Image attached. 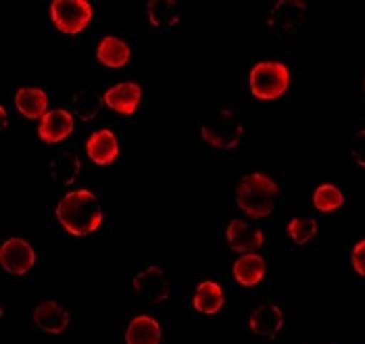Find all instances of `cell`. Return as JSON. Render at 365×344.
I'll use <instances>...</instances> for the list:
<instances>
[{
  "instance_id": "10",
  "label": "cell",
  "mask_w": 365,
  "mask_h": 344,
  "mask_svg": "<svg viewBox=\"0 0 365 344\" xmlns=\"http://www.w3.org/2000/svg\"><path fill=\"white\" fill-rule=\"evenodd\" d=\"M119 152H121V146H119V140L111 130H96L90 134V138L86 142L88 159L101 167L113 165L119 159Z\"/></svg>"
},
{
  "instance_id": "9",
  "label": "cell",
  "mask_w": 365,
  "mask_h": 344,
  "mask_svg": "<svg viewBox=\"0 0 365 344\" xmlns=\"http://www.w3.org/2000/svg\"><path fill=\"white\" fill-rule=\"evenodd\" d=\"M225 242L232 253L249 255V253L259 251L261 246H265V234H263V229L251 228L245 219H232L227 224Z\"/></svg>"
},
{
  "instance_id": "19",
  "label": "cell",
  "mask_w": 365,
  "mask_h": 344,
  "mask_svg": "<svg viewBox=\"0 0 365 344\" xmlns=\"http://www.w3.org/2000/svg\"><path fill=\"white\" fill-rule=\"evenodd\" d=\"M225 305V296L222 286L213 280L200 282L192 296V307L200 316H217Z\"/></svg>"
},
{
  "instance_id": "14",
  "label": "cell",
  "mask_w": 365,
  "mask_h": 344,
  "mask_svg": "<svg viewBox=\"0 0 365 344\" xmlns=\"http://www.w3.org/2000/svg\"><path fill=\"white\" fill-rule=\"evenodd\" d=\"M105 105L111 109L113 113L119 115H134L138 111L142 103V88L136 82H121L109 88L103 96Z\"/></svg>"
},
{
  "instance_id": "16",
  "label": "cell",
  "mask_w": 365,
  "mask_h": 344,
  "mask_svg": "<svg viewBox=\"0 0 365 344\" xmlns=\"http://www.w3.org/2000/svg\"><path fill=\"white\" fill-rule=\"evenodd\" d=\"M13 105L26 119H42L48 113V94L42 88H19L13 96Z\"/></svg>"
},
{
  "instance_id": "20",
  "label": "cell",
  "mask_w": 365,
  "mask_h": 344,
  "mask_svg": "<svg viewBox=\"0 0 365 344\" xmlns=\"http://www.w3.org/2000/svg\"><path fill=\"white\" fill-rule=\"evenodd\" d=\"M163 330L150 316L134 317L125 330V344H161Z\"/></svg>"
},
{
  "instance_id": "25",
  "label": "cell",
  "mask_w": 365,
  "mask_h": 344,
  "mask_svg": "<svg viewBox=\"0 0 365 344\" xmlns=\"http://www.w3.org/2000/svg\"><path fill=\"white\" fill-rule=\"evenodd\" d=\"M351 157L361 170H365V127L351 136Z\"/></svg>"
},
{
  "instance_id": "8",
  "label": "cell",
  "mask_w": 365,
  "mask_h": 344,
  "mask_svg": "<svg viewBox=\"0 0 365 344\" xmlns=\"http://www.w3.org/2000/svg\"><path fill=\"white\" fill-rule=\"evenodd\" d=\"M307 17V4L299 0H280L269 9L267 28L274 33H288L299 28Z\"/></svg>"
},
{
  "instance_id": "28",
  "label": "cell",
  "mask_w": 365,
  "mask_h": 344,
  "mask_svg": "<svg viewBox=\"0 0 365 344\" xmlns=\"http://www.w3.org/2000/svg\"><path fill=\"white\" fill-rule=\"evenodd\" d=\"M364 90H365V80H364Z\"/></svg>"
},
{
  "instance_id": "18",
  "label": "cell",
  "mask_w": 365,
  "mask_h": 344,
  "mask_svg": "<svg viewBox=\"0 0 365 344\" xmlns=\"http://www.w3.org/2000/svg\"><path fill=\"white\" fill-rule=\"evenodd\" d=\"M132 58V48L125 40L115 38V36H105L98 46H96V61L109 69H121L130 63Z\"/></svg>"
},
{
  "instance_id": "1",
  "label": "cell",
  "mask_w": 365,
  "mask_h": 344,
  "mask_svg": "<svg viewBox=\"0 0 365 344\" xmlns=\"http://www.w3.org/2000/svg\"><path fill=\"white\" fill-rule=\"evenodd\" d=\"M55 215L61 228L76 238H84L98 231L105 219L103 204L98 197L88 188H80L65 194L56 204Z\"/></svg>"
},
{
  "instance_id": "22",
  "label": "cell",
  "mask_w": 365,
  "mask_h": 344,
  "mask_svg": "<svg viewBox=\"0 0 365 344\" xmlns=\"http://www.w3.org/2000/svg\"><path fill=\"white\" fill-rule=\"evenodd\" d=\"M311 202L315 207V211L328 215V213H334L338 211L342 204H344V194L340 192V188L332 186V184H322L313 190V197Z\"/></svg>"
},
{
  "instance_id": "17",
  "label": "cell",
  "mask_w": 365,
  "mask_h": 344,
  "mask_svg": "<svg viewBox=\"0 0 365 344\" xmlns=\"http://www.w3.org/2000/svg\"><path fill=\"white\" fill-rule=\"evenodd\" d=\"M148 19L157 29L173 31L184 21V11L175 0H150L146 4Z\"/></svg>"
},
{
  "instance_id": "6",
  "label": "cell",
  "mask_w": 365,
  "mask_h": 344,
  "mask_svg": "<svg viewBox=\"0 0 365 344\" xmlns=\"http://www.w3.org/2000/svg\"><path fill=\"white\" fill-rule=\"evenodd\" d=\"M0 265L11 276H26L36 265V251L24 238H6L0 249Z\"/></svg>"
},
{
  "instance_id": "5",
  "label": "cell",
  "mask_w": 365,
  "mask_h": 344,
  "mask_svg": "<svg viewBox=\"0 0 365 344\" xmlns=\"http://www.w3.org/2000/svg\"><path fill=\"white\" fill-rule=\"evenodd\" d=\"M94 17V9L88 0H55L51 4V19L61 33L78 36Z\"/></svg>"
},
{
  "instance_id": "12",
  "label": "cell",
  "mask_w": 365,
  "mask_h": 344,
  "mask_svg": "<svg viewBox=\"0 0 365 344\" xmlns=\"http://www.w3.org/2000/svg\"><path fill=\"white\" fill-rule=\"evenodd\" d=\"M73 127H76L73 115L65 111V109H55V111H48L40 119L38 138L46 144H58L67 140L73 134Z\"/></svg>"
},
{
  "instance_id": "11",
  "label": "cell",
  "mask_w": 365,
  "mask_h": 344,
  "mask_svg": "<svg viewBox=\"0 0 365 344\" xmlns=\"http://www.w3.org/2000/svg\"><path fill=\"white\" fill-rule=\"evenodd\" d=\"M284 328V313L280 305L276 303H265L259 305L249 317V330L259 338H278V334Z\"/></svg>"
},
{
  "instance_id": "27",
  "label": "cell",
  "mask_w": 365,
  "mask_h": 344,
  "mask_svg": "<svg viewBox=\"0 0 365 344\" xmlns=\"http://www.w3.org/2000/svg\"><path fill=\"white\" fill-rule=\"evenodd\" d=\"M0 119H2V125H0V130L4 132V130H6V125H9V117H6V109H4V107H0Z\"/></svg>"
},
{
  "instance_id": "2",
  "label": "cell",
  "mask_w": 365,
  "mask_h": 344,
  "mask_svg": "<svg viewBox=\"0 0 365 344\" xmlns=\"http://www.w3.org/2000/svg\"><path fill=\"white\" fill-rule=\"evenodd\" d=\"M280 194V186L274 177L263 172H251L236 184V204L249 219L269 217L276 209V197Z\"/></svg>"
},
{
  "instance_id": "26",
  "label": "cell",
  "mask_w": 365,
  "mask_h": 344,
  "mask_svg": "<svg viewBox=\"0 0 365 344\" xmlns=\"http://www.w3.org/2000/svg\"><path fill=\"white\" fill-rule=\"evenodd\" d=\"M351 263H353L355 273L365 278V238L364 240H359V242L353 246V251H351Z\"/></svg>"
},
{
  "instance_id": "23",
  "label": "cell",
  "mask_w": 365,
  "mask_h": 344,
  "mask_svg": "<svg viewBox=\"0 0 365 344\" xmlns=\"http://www.w3.org/2000/svg\"><path fill=\"white\" fill-rule=\"evenodd\" d=\"M103 103H105V100H103L96 92H92V90H82V92L73 94V100H71L73 111H76V115H78L82 121H92V119H96L98 113H101V109H103Z\"/></svg>"
},
{
  "instance_id": "13",
  "label": "cell",
  "mask_w": 365,
  "mask_h": 344,
  "mask_svg": "<svg viewBox=\"0 0 365 344\" xmlns=\"http://www.w3.org/2000/svg\"><path fill=\"white\" fill-rule=\"evenodd\" d=\"M34 323H36V328L40 332L58 336V334H63L69 328L71 316H69V311L61 303H56V301H42L34 309Z\"/></svg>"
},
{
  "instance_id": "3",
  "label": "cell",
  "mask_w": 365,
  "mask_h": 344,
  "mask_svg": "<svg viewBox=\"0 0 365 344\" xmlns=\"http://www.w3.org/2000/svg\"><path fill=\"white\" fill-rule=\"evenodd\" d=\"M249 86L257 100H278L290 88V71L282 61H259L249 73Z\"/></svg>"
},
{
  "instance_id": "4",
  "label": "cell",
  "mask_w": 365,
  "mask_h": 344,
  "mask_svg": "<svg viewBox=\"0 0 365 344\" xmlns=\"http://www.w3.org/2000/svg\"><path fill=\"white\" fill-rule=\"evenodd\" d=\"M200 134L205 142L217 150H234L245 136V123L236 113L222 109L202 123Z\"/></svg>"
},
{
  "instance_id": "15",
  "label": "cell",
  "mask_w": 365,
  "mask_h": 344,
  "mask_svg": "<svg viewBox=\"0 0 365 344\" xmlns=\"http://www.w3.org/2000/svg\"><path fill=\"white\" fill-rule=\"evenodd\" d=\"M265 271H267V263L257 253L240 255L232 265V276L236 284L242 288H255L257 284H261L265 278Z\"/></svg>"
},
{
  "instance_id": "7",
  "label": "cell",
  "mask_w": 365,
  "mask_h": 344,
  "mask_svg": "<svg viewBox=\"0 0 365 344\" xmlns=\"http://www.w3.org/2000/svg\"><path fill=\"white\" fill-rule=\"evenodd\" d=\"M132 288H134V292H136V296L140 301L150 303V305L163 303V301L169 298L168 276L157 265H148L146 269H142L140 273H136L134 280H132Z\"/></svg>"
},
{
  "instance_id": "24",
  "label": "cell",
  "mask_w": 365,
  "mask_h": 344,
  "mask_svg": "<svg viewBox=\"0 0 365 344\" xmlns=\"http://www.w3.org/2000/svg\"><path fill=\"white\" fill-rule=\"evenodd\" d=\"M317 221L311 219V217H294L288 221V238L297 244V246H305L307 242H311L315 236H317Z\"/></svg>"
},
{
  "instance_id": "21",
  "label": "cell",
  "mask_w": 365,
  "mask_h": 344,
  "mask_svg": "<svg viewBox=\"0 0 365 344\" xmlns=\"http://www.w3.org/2000/svg\"><path fill=\"white\" fill-rule=\"evenodd\" d=\"M82 173V161L76 152H63L51 161V175L58 186H71Z\"/></svg>"
}]
</instances>
